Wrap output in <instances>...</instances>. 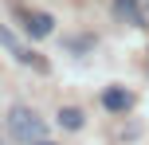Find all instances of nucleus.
Listing matches in <instances>:
<instances>
[{
  "label": "nucleus",
  "mask_w": 149,
  "mask_h": 145,
  "mask_svg": "<svg viewBox=\"0 0 149 145\" xmlns=\"http://www.w3.org/2000/svg\"><path fill=\"white\" fill-rule=\"evenodd\" d=\"M130 102H134V98H130V90H122V86H110V90L102 94V106H106V110H114V114L130 110Z\"/></svg>",
  "instance_id": "obj_5"
},
{
  "label": "nucleus",
  "mask_w": 149,
  "mask_h": 145,
  "mask_svg": "<svg viewBox=\"0 0 149 145\" xmlns=\"http://www.w3.org/2000/svg\"><path fill=\"white\" fill-rule=\"evenodd\" d=\"M114 12H118V20H126L130 28H145V12L137 8V0H114Z\"/></svg>",
  "instance_id": "obj_4"
},
{
  "label": "nucleus",
  "mask_w": 149,
  "mask_h": 145,
  "mask_svg": "<svg viewBox=\"0 0 149 145\" xmlns=\"http://www.w3.org/2000/svg\"><path fill=\"white\" fill-rule=\"evenodd\" d=\"M0 47H4V51L12 55L16 63H24V67H31V63H36V67H43V63H39V55H36V51H28V47H24L20 39L12 35V31H8V24H0Z\"/></svg>",
  "instance_id": "obj_2"
},
{
  "label": "nucleus",
  "mask_w": 149,
  "mask_h": 145,
  "mask_svg": "<svg viewBox=\"0 0 149 145\" xmlns=\"http://www.w3.org/2000/svg\"><path fill=\"white\" fill-rule=\"evenodd\" d=\"M8 133H12L20 145H31V141L47 137V122L31 106H12V110H8Z\"/></svg>",
  "instance_id": "obj_1"
},
{
  "label": "nucleus",
  "mask_w": 149,
  "mask_h": 145,
  "mask_svg": "<svg viewBox=\"0 0 149 145\" xmlns=\"http://www.w3.org/2000/svg\"><path fill=\"white\" fill-rule=\"evenodd\" d=\"M24 28H28V35H36V39H47L55 31V20L47 12H28L24 16Z\"/></svg>",
  "instance_id": "obj_3"
},
{
  "label": "nucleus",
  "mask_w": 149,
  "mask_h": 145,
  "mask_svg": "<svg viewBox=\"0 0 149 145\" xmlns=\"http://www.w3.org/2000/svg\"><path fill=\"white\" fill-rule=\"evenodd\" d=\"M59 126H63V130H82V110L63 106V110H59Z\"/></svg>",
  "instance_id": "obj_6"
},
{
  "label": "nucleus",
  "mask_w": 149,
  "mask_h": 145,
  "mask_svg": "<svg viewBox=\"0 0 149 145\" xmlns=\"http://www.w3.org/2000/svg\"><path fill=\"white\" fill-rule=\"evenodd\" d=\"M31 145H55V141H47V137H39V141H31Z\"/></svg>",
  "instance_id": "obj_7"
}]
</instances>
